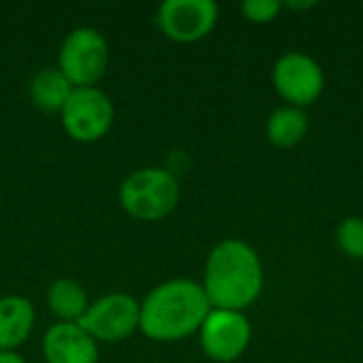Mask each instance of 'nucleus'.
<instances>
[{
	"label": "nucleus",
	"mask_w": 363,
	"mask_h": 363,
	"mask_svg": "<svg viewBox=\"0 0 363 363\" xmlns=\"http://www.w3.org/2000/svg\"><path fill=\"white\" fill-rule=\"evenodd\" d=\"M115 121V104L111 96L96 87H74L64 108L60 111V123L64 132L83 145L102 140Z\"/></svg>",
	"instance_id": "nucleus-5"
},
{
	"label": "nucleus",
	"mask_w": 363,
	"mask_h": 363,
	"mask_svg": "<svg viewBox=\"0 0 363 363\" xmlns=\"http://www.w3.org/2000/svg\"><path fill=\"white\" fill-rule=\"evenodd\" d=\"M79 325L98 345H117L140 328V302L123 291L106 294L89 304Z\"/></svg>",
	"instance_id": "nucleus-6"
},
{
	"label": "nucleus",
	"mask_w": 363,
	"mask_h": 363,
	"mask_svg": "<svg viewBox=\"0 0 363 363\" xmlns=\"http://www.w3.org/2000/svg\"><path fill=\"white\" fill-rule=\"evenodd\" d=\"M179 179L160 166H147L123 179L119 187L121 208L136 221L155 223L166 219L179 206Z\"/></svg>",
	"instance_id": "nucleus-3"
},
{
	"label": "nucleus",
	"mask_w": 363,
	"mask_h": 363,
	"mask_svg": "<svg viewBox=\"0 0 363 363\" xmlns=\"http://www.w3.org/2000/svg\"><path fill=\"white\" fill-rule=\"evenodd\" d=\"M211 308L202 283L170 279L153 287L140 302L138 332L153 342H179L200 332Z\"/></svg>",
	"instance_id": "nucleus-1"
},
{
	"label": "nucleus",
	"mask_w": 363,
	"mask_h": 363,
	"mask_svg": "<svg viewBox=\"0 0 363 363\" xmlns=\"http://www.w3.org/2000/svg\"><path fill=\"white\" fill-rule=\"evenodd\" d=\"M200 347L211 362L232 363L240 359L251 342V323L240 311L211 308L200 332Z\"/></svg>",
	"instance_id": "nucleus-8"
},
{
	"label": "nucleus",
	"mask_w": 363,
	"mask_h": 363,
	"mask_svg": "<svg viewBox=\"0 0 363 363\" xmlns=\"http://www.w3.org/2000/svg\"><path fill=\"white\" fill-rule=\"evenodd\" d=\"M0 363H26L17 351H0Z\"/></svg>",
	"instance_id": "nucleus-17"
},
{
	"label": "nucleus",
	"mask_w": 363,
	"mask_h": 363,
	"mask_svg": "<svg viewBox=\"0 0 363 363\" xmlns=\"http://www.w3.org/2000/svg\"><path fill=\"white\" fill-rule=\"evenodd\" d=\"M155 21L166 38L189 45L206 38L215 30L219 6L213 0H164Z\"/></svg>",
	"instance_id": "nucleus-9"
},
{
	"label": "nucleus",
	"mask_w": 363,
	"mask_h": 363,
	"mask_svg": "<svg viewBox=\"0 0 363 363\" xmlns=\"http://www.w3.org/2000/svg\"><path fill=\"white\" fill-rule=\"evenodd\" d=\"M202 289L213 308L245 313L264 289V266L257 251L240 238L217 242L204 264Z\"/></svg>",
	"instance_id": "nucleus-2"
},
{
	"label": "nucleus",
	"mask_w": 363,
	"mask_h": 363,
	"mask_svg": "<svg viewBox=\"0 0 363 363\" xmlns=\"http://www.w3.org/2000/svg\"><path fill=\"white\" fill-rule=\"evenodd\" d=\"M36 323L34 304L23 296L0 298V351H17L23 347Z\"/></svg>",
	"instance_id": "nucleus-11"
},
{
	"label": "nucleus",
	"mask_w": 363,
	"mask_h": 363,
	"mask_svg": "<svg viewBox=\"0 0 363 363\" xmlns=\"http://www.w3.org/2000/svg\"><path fill=\"white\" fill-rule=\"evenodd\" d=\"M72 83L60 72L57 66L53 68H40L32 81H30V100L32 104L43 113H57L64 108L66 100L72 94Z\"/></svg>",
	"instance_id": "nucleus-13"
},
{
	"label": "nucleus",
	"mask_w": 363,
	"mask_h": 363,
	"mask_svg": "<svg viewBox=\"0 0 363 363\" xmlns=\"http://www.w3.org/2000/svg\"><path fill=\"white\" fill-rule=\"evenodd\" d=\"M272 85L289 106H311L325 89V72L321 64L302 51L283 53L272 66Z\"/></svg>",
	"instance_id": "nucleus-7"
},
{
	"label": "nucleus",
	"mask_w": 363,
	"mask_h": 363,
	"mask_svg": "<svg viewBox=\"0 0 363 363\" xmlns=\"http://www.w3.org/2000/svg\"><path fill=\"white\" fill-rule=\"evenodd\" d=\"M336 242L345 255L363 259V217L351 215L342 219L336 230Z\"/></svg>",
	"instance_id": "nucleus-15"
},
{
	"label": "nucleus",
	"mask_w": 363,
	"mask_h": 363,
	"mask_svg": "<svg viewBox=\"0 0 363 363\" xmlns=\"http://www.w3.org/2000/svg\"><path fill=\"white\" fill-rule=\"evenodd\" d=\"M45 363H98L100 345L79 323H53L40 342Z\"/></svg>",
	"instance_id": "nucleus-10"
},
{
	"label": "nucleus",
	"mask_w": 363,
	"mask_h": 363,
	"mask_svg": "<svg viewBox=\"0 0 363 363\" xmlns=\"http://www.w3.org/2000/svg\"><path fill=\"white\" fill-rule=\"evenodd\" d=\"M240 11H242V15H245L247 21H253V23H270L283 11V2L281 0H245L240 4Z\"/></svg>",
	"instance_id": "nucleus-16"
},
{
	"label": "nucleus",
	"mask_w": 363,
	"mask_h": 363,
	"mask_svg": "<svg viewBox=\"0 0 363 363\" xmlns=\"http://www.w3.org/2000/svg\"><path fill=\"white\" fill-rule=\"evenodd\" d=\"M89 304L85 287L74 279L62 277L47 287V308L57 323H79Z\"/></svg>",
	"instance_id": "nucleus-12"
},
{
	"label": "nucleus",
	"mask_w": 363,
	"mask_h": 363,
	"mask_svg": "<svg viewBox=\"0 0 363 363\" xmlns=\"http://www.w3.org/2000/svg\"><path fill=\"white\" fill-rule=\"evenodd\" d=\"M108 43L96 28L81 26L68 32L57 51V68L72 87H96L108 68Z\"/></svg>",
	"instance_id": "nucleus-4"
},
{
	"label": "nucleus",
	"mask_w": 363,
	"mask_h": 363,
	"mask_svg": "<svg viewBox=\"0 0 363 363\" xmlns=\"http://www.w3.org/2000/svg\"><path fill=\"white\" fill-rule=\"evenodd\" d=\"M308 134V117L304 108L298 106H279L270 113L266 121V136L279 149L298 147Z\"/></svg>",
	"instance_id": "nucleus-14"
},
{
	"label": "nucleus",
	"mask_w": 363,
	"mask_h": 363,
	"mask_svg": "<svg viewBox=\"0 0 363 363\" xmlns=\"http://www.w3.org/2000/svg\"><path fill=\"white\" fill-rule=\"evenodd\" d=\"M283 6H289V9H296V11H300V9H311V6H315V2H287V4H283Z\"/></svg>",
	"instance_id": "nucleus-18"
}]
</instances>
